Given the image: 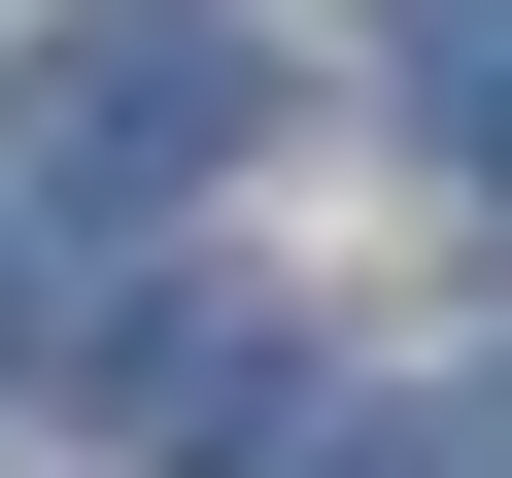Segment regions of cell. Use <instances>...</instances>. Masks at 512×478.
I'll use <instances>...</instances> for the list:
<instances>
[{
  "label": "cell",
  "mask_w": 512,
  "mask_h": 478,
  "mask_svg": "<svg viewBox=\"0 0 512 478\" xmlns=\"http://www.w3.org/2000/svg\"><path fill=\"white\" fill-rule=\"evenodd\" d=\"M205 137H239V35H205V0L35 35V205H205Z\"/></svg>",
  "instance_id": "1"
},
{
  "label": "cell",
  "mask_w": 512,
  "mask_h": 478,
  "mask_svg": "<svg viewBox=\"0 0 512 478\" xmlns=\"http://www.w3.org/2000/svg\"><path fill=\"white\" fill-rule=\"evenodd\" d=\"M444 137H478V171H512V0H478V35H444Z\"/></svg>",
  "instance_id": "2"
},
{
  "label": "cell",
  "mask_w": 512,
  "mask_h": 478,
  "mask_svg": "<svg viewBox=\"0 0 512 478\" xmlns=\"http://www.w3.org/2000/svg\"><path fill=\"white\" fill-rule=\"evenodd\" d=\"M410 478H512V376H478V410H444V444H410Z\"/></svg>",
  "instance_id": "3"
}]
</instances>
